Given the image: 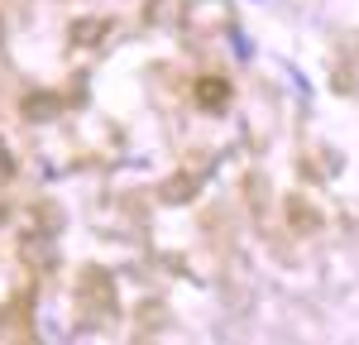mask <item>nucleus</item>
I'll return each mask as SVG.
<instances>
[{
	"instance_id": "nucleus-1",
	"label": "nucleus",
	"mask_w": 359,
	"mask_h": 345,
	"mask_svg": "<svg viewBox=\"0 0 359 345\" xmlns=\"http://www.w3.org/2000/svg\"><path fill=\"white\" fill-rule=\"evenodd\" d=\"M201 106H225V82H201Z\"/></svg>"
}]
</instances>
